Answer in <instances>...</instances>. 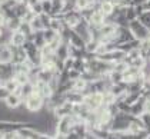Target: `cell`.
<instances>
[{
	"label": "cell",
	"instance_id": "cell-1",
	"mask_svg": "<svg viewBox=\"0 0 150 139\" xmlns=\"http://www.w3.org/2000/svg\"><path fill=\"white\" fill-rule=\"evenodd\" d=\"M23 103H24V106L27 108L29 112H40V110L46 106V99L39 92H33L29 98L24 99Z\"/></svg>",
	"mask_w": 150,
	"mask_h": 139
},
{
	"label": "cell",
	"instance_id": "cell-2",
	"mask_svg": "<svg viewBox=\"0 0 150 139\" xmlns=\"http://www.w3.org/2000/svg\"><path fill=\"white\" fill-rule=\"evenodd\" d=\"M129 29H130V32L133 33V37L140 40V42L144 40V39H147V37H150V29H147L139 19L130 20V22H129Z\"/></svg>",
	"mask_w": 150,
	"mask_h": 139
},
{
	"label": "cell",
	"instance_id": "cell-3",
	"mask_svg": "<svg viewBox=\"0 0 150 139\" xmlns=\"http://www.w3.org/2000/svg\"><path fill=\"white\" fill-rule=\"evenodd\" d=\"M73 128V119L71 115H66L60 118L57 120V129H56V135L54 138H66L69 135V132Z\"/></svg>",
	"mask_w": 150,
	"mask_h": 139
},
{
	"label": "cell",
	"instance_id": "cell-4",
	"mask_svg": "<svg viewBox=\"0 0 150 139\" xmlns=\"http://www.w3.org/2000/svg\"><path fill=\"white\" fill-rule=\"evenodd\" d=\"M23 47H24V50H26V53H27V59L33 65L39 66L40 65V49L35 45V42L33 40H27Z\"/></svg>",
	"mask_w": 150,
	"mask_h": 139
},
{
	"label": "cell",
	"instance_id": "cell-5",
	"mask_svg": "<svg viewBox=\"0 0 150 139\" xmlns=\"http://www.w3.org/2000/svg\"><path fill=\"white\" fill-rule=\"evenodd\" d=\"M63 20H64L66 26H69L70 29H73V27H76V26L83 20V16H81V13L79 9H74V10H70V12L64 13Z\"/></svg>",
	"mask_w": 150,
	"mask_h": 139
},
{
	"label": "cell",
	"instance_id": "cell-6",
	"mask_svg": "<svg viewBox=\"0 0 150 139\" xmlns=\"http://www.w3.org/2000/svg\"><path fill=\"white\" fill-rule=\"evenodd\" d=\"M26 42H27V36L24 35L23 32H20V30L12 32V35L9 37V43L16 47H23Z\"/></svg>",
	"mask_w": 150,
	"mask_h": 139
},
{
	"label": "cell",
	"instance_id": "cell-7",
	"mask_svg": "<svg viewBox=\"0 0 150 139\" xmlns=\"http://www.w3.org/2000/svg\"><path fill=\"white\" fill-rule=\"evenodd\" d=\"M4 103H6L7 108H10V109H16V108H19L20 105L23 103V98L19 96L17 93L10 92L7 95V98L4 99Z\"/></svg>",
	"mask_w": 150,
	"mask_h": 139
},
{
	"label": "cell",
	"instance_id": "cell-8",
	"mask_svg": "<svg viewBox=\"0 0 150 139\" xmlns=\"http://www.w3.org/2000/svg\"><path fill=\"white\" fill-rule=\"evenodd\" d=\"M26 60H27V53H26L24 47L13 46V60H12L13 65H16V63H24Z\"/></svg>",
	"mask_w": 150,
	"mask_h": 139
},
{
	"label": "cell",
	"instance_id": "cell-9",
	"mask_svg": "<svg viewBox=\"0 0 150 139\" xmlns=\"http://www.w3.org/2000/svg\"><path fill=\"white\" fill-rule=\"evenodd\" d=\"M20 23H22V19H20V17H17V16H14V17H10V19H7V20H6V29H7L9 32H14V30H19V27H20Z\"/></svg>",
	"mask_w": 150,
	"mask_h": 139
},
{
	"label": "cell",
	"instance_id": "cell-10",
	"mask_svg": "<svg viewBox=\"0 0 150 139\" xmlns=\"http://www.w3.org/2000/svg\"><path fill=\"white\" fill-rule=\"evenodd\" d=\"M99 7L103 10V13L106 16H110L116 9V6L110 1V0H100V6H99Z\"/></svg>",
	"mask_w": 150,
	"mask_h": 139
},
{
	"label": "cell",
	"instance_id": "cell-11",
	"mask_svg": "<svg viewBox=\"0 0 150 139\" xmlns=\"http://www.w3.org/2000/svg\"><path fill=\"white\" fill-rule=\"evenodd\" d=\"M33 42H35V45L39 49H42V47L46 45V39H45V33H43V30H39V32H35L33 33Z\"/></svg>",
	"mask_w": 150,
	"mask_h": 139
},
{
	"label": "cell",
	"instance_id": "cell-12",
	"mask_svg": "<svg viewBox=\"0 0 150 139\" xmlns=\"http://www.w3.org/2000/svg\"><path fill=\"white\" fill-rule=\"evenodd\" d=\"M87 85H89V82L86 81L84 78H79V79L73 81V91H77V92L83 93L84 91H86Z\"/></svg>",
	"mask_w": 150,
	"mask_h": 139
},
{
	"label": "cell",
	"instance_id": "cell-13",
	"mask_svg": "<svg viewBox=\"0 0 150 139\" xmlns=\"http://www.w3.org/2000/svg\"><path fill=\"white\" fill-rule=\"evenodd\" d=\"M30 26H32V30H33V32L45 30V24H43V22H42V17H40V14H36L35 19L30 22Z\"/></svg>",
	"mask_w": 150,
	"mask_h": 139
},
{
	"label": "cell",
	"instance_id": "cell-14",
	"mask_svg": "<svg viewBox=\"0 0 150 139\" xmlns=\"http://www.w3.org/2000/svg\"><path fill=\"white\" fill-rule=\"evenodd\" d=\"M3 86H6V89L9 91V92H14L20 85H19V82L14 79V76L13 78H10V79H7V81L3 82Z\"/></svg>",
	"mask_w": 150,
	"mask_h": 139
},
{
	"label": "cell",
	"instance_id": "cell-15",
	"mask_svg": "<svg viewBox=\"0 0 150 139\" xmlns=\"http://www.w3.org/2000/svg\"><path fill=\"white\" fill-rule=\"evenodd\" d=\"M14 79L19 82V85H24V83L30 82V76L27 72H17V73H14Z\"/></svg>",
	"mask_w": 150,
	"mask_h": 139
},
{
	"label": "cell",
	"instance_id": "cell-16",
	"mask_svg": "<svg viewBox=\"0 0 150 139\" xmlns=\"http://www.w3.org/2000/svg\"><path fill=\"white\" fill-rule=\"evenodd\" d=\"M99 40H96V39H90L89 42H86V52L87 53H96V50H97V47H99Z\"/></svg>",
	"mask_w": 150,
	"mask_h": 139
},
{
	"label": "cell",
	"instance_id": "cell-17",
	"mask_svg": "<svg viewBox=\"0 0 150 139\" xmlns=\"http://www.w3.org/2000/svg\"><path fill=\"white\" fill-rule=\"evenodd\" d=\"M126 17H127L129 22H130V20H134V19L139 17V13H137V10H136L134 6H127L126 7Z\"/></svg>",
	"mask_w": 150,
	"mask_h": 139
},
{
	"label": "cell",
	"instance_id": "cell-18",
	"mask_svg": "<svg viewBox=\"0 0 150 139\" xmlns=\"http://www.w3.org/2000/svg\"><path fill=\"white\" fill-rule=\"evenodd\" d=\"M43 33H45V39H46V42L47 43H50L56 36H57V33L59 32H56V30H53L52 27H47V29H45L43 30Z\"/></svg>",
	"mask_w": 150,
	"mask_h": 139
},
{
	"label": "cell",
	"instance_id": "cell-19",
	"mask_svg": "<svg viewBox=\"0 0 150 139\" xmlns=\"http://www.w3.org/2000/svg\"><path fill=\"white\" fill-rule=\"evenodd\" d=\"M139 20L142 22V23L144 24L147 29H150V10H146V12H143L140 16L137 17Z\"/></svg>",
	"mask_w": 150,
	"mask_h": 139
},
{
	"label": "cell",
	"instance_id": "cell-20",
	"mask_svg": "<svg viewBox=\"0 0 150 139\" xmlns=\"http://www.w3.org/2000/svg\"><path fill=\"white\" fill-rule=\"evenodd\" d=\"M52 7H53L52 0H42V9H43V13L50 14V13H52Z\"/></svg>",
	"mask_w": 150,
	"mask_h": 139
},
{
	"label": "cell",
	"instance_id": "cell-21",
	"mask_svg": "<svg viewBox=\"0 0 150 139\" xmlns=\"http://www.w3.org/2000/svg\"><path fill=\"white\" fill-rule=\"evenodd\" d=\"M69 78H70V81H76V79L81 78V72H79V70H76V69H70Z\"/></svg>",
	"mask_w": 150,
	"mask_h": 139
},
{
	"label": "cell",
	"instance_id": "cell-22",
	"mask_svg": "<svg viewBox=\"0 0 150 139\" xmlns=\"http://www.w3.org/2000/svg\"><path fill=\"white\" fill-rule=\"evenodd\" d=\"M35 13L32 12V10H30V9H29V10H27V12H26V14H24L23 17H22V20H23V22H29V23H30V22H32V20H33V19H35Z\"/></svg>",
	"mask_w": 150,
	"mask_h": 139
},
{
	"label": "cell",
	"instance_id": "cell-23",
	"mask_svg": "<svg viewBox=\"0 0 150 139\" xmlns=\"http://www.w3.org/2000/svg\"><path fill=\"white\" fill-rule=\"evenodd\" d=\"M30 10L35 13V14H42V13H43V9H42V1L36 3L35 6H32V7H30Z\"/></svg>",
	"mask_w": 150,
	"mask_h": 139
},
{
	"label": "cell",
	"instance_id": "cell-24",
	"mask_svg": "<svg viewBox=\"0 0 150 139\" xmlns=\"http://www.w3.org/2000/svg\"><path fill=\"white\" fill-rule=\"evenodd\" d=\"M144 112L146 113H150V101L149 99H146V102H144ZM143 112V113H144Z\"/></svg>",
	"mask_w": 150,
	"mask_h": 139
},
{
	"label": "cell",
	"instance_id": "cell-25",
	"mask_svg": "<svg viewBox=\"0 0 150 139\" xmlns=\"http://www.w3.org/2000/svg\"><path fill=\"white\" fill-rule=\"evenodd\" d=\"M143 9H144V12H146V10H150V0H146V1L143 3Z\"/></svg>",
	"mask_w": 150,
	"mask_h": 139
}]
</instances>
